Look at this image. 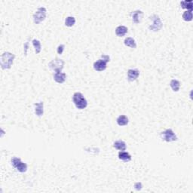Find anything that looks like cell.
Listing matches in <instances>:
<instances>
[{"mask_svg":"<svg viewBox=\"0 0 193 193\" xmlns=\"http://www.w3.org/2000/svg\"><path fill=\"white\" fill-rule=\"evenodd\" d=\"M15 55L12 53L5 51L1 56V66L3 69H8L13 64Z\"/></svg>","mask_w":193,"mask_h":193,"instance_id":"cell-1","label":"cell"},{"mask_svg":"<svg viewBox=\"0 0 193 193\" xmlns=\"http://www.w3.org/2000/svg\"><path fill=\"white\" fill-rule=\"evenodd\" d=\"M72 100L74 104L78 109H84L87 107V101L84 98V95L80 92H76L72 96Z\"/></svg>","mask_w":193,"mask_h":193,"instance_id":"cell-2","label":"cell"},{"mask_svg":"<svg viewBox=\"0 0 193 193\" xmlns=\"http://www.w3.org/2000/svg\"><path fill=\"white\" fill-rule=\"evenodd\" d=\"M110 57L109 56L106 55V54H103L101 56L100 59L96 60L93 63V69L96 71H103L106 69V65L108 62H109Z\"/></svg>","mask_w":193,"mask_h":193,"instance_id":"cell-3","label":"cell"},{"mask_svg":"<svg viewBox=\"0 0 193 193\" xmlns=\"http://www.w3.org/2000/svg\"><path fill=\"white\" fill-rule=\"evenodd\" d=\"M149 20L152 21V24L149 26V30L151 31L157 32L159 31L162 27V22L161 21V18L158 15L153 14L149 17Z\"/></svg>","mask_w":193,"mask_h":193,"instance_id":"cell-4","label":"cell"},{"mask_svg":"<svg viewBox=\"0 0 193 193\" xmlns=\"http://www.w3.org/2000/svg\"><path fill=\"white\" fill-rule=\"evenodd\" d=\"M47 10L45 7H40L33 14V21L36 24H40L46 17Z\"/></svg>","mask_w":193,"mask_h":193,"instance_id":"cell-5","label":"cell"},{"mask_svg":"<svg viewBox=\"0 0 193 193\" xmlns=\"http://www.w3.org/2000/svg\"><path fill=\"white\" fill-rule=\"evenodd\" d=\"M11 164L14 167L17 169L21 173H25L27 170V164L26 163L23 162L21 158L13 157L11 158Z\"/></svg>","mask_w":193,"mask_h":193,"instance_id":"cell-6","label":"cell"},{"mask_svg":"<svg viewBox=\"0 0 193 193\" xmlns=\"http://www.w3.org/2000/svg\"><path fill=\"white\" fill-rule=\"evenodd\" d=\"M161 137L163 140L166 142H173L177 140V137L171 129H167L161 132Z\"/></svg>","mask_w":193,"mask_h":193,"instance_id":"cell-7","label":"cell"},{"mask_svg":"<svg viewBox=\"0 0 193 193\" xmlns=\"http://www.w3.org/2000/svg\"><path fill=\"white\" fill-rule=\"evenodd\" d=\"M64 63V61L62 59L55 58L48 63V66L52 70L55 71V72H59V71H61L63 69Z\"/></svg>","mask_w":193,"mask_h":193,"instance_id":"cell-8","label":"cell"},{"mask_svg":"<svg viewBox=\"0 0 193 193\" xmlns=\"http://www.w3.org/2000/svg\"><path fill=\"white\" fill-rule=\"evenodd\" d=\"M143 17V12L140 10H136L131 13V18L134 24H140Z\"/></svg>","mask_w":193,"mask_h":193,"instance_id":"cell-9","label":"cell"},{"mask_svg":"<svg viewBox=\"0 0 193 193\" xmlns=\"http://www.w3.org/2000/svg\"><path fill=\"white\" fill-rule=\"evenodd\" d=\"M140 75V71L137 69H131L128 71V79L129 81H134Z\"/></svg>","mask_w":193,"mask_h":193,"instance_id":"cell-10","label":"cell"},{"mask_svg":"<svg viewBox=\"0 0 193 193\" xmlns=\"http://www.w3.org/2000/svg\"><path fill=\"white\" fill-rule=\"evenodd\" d=\"M66 74L64 72H62L61 71H59V72H55V73L54 74V81H57V83H63L66 81Z\"/></svg>","mask_w":193,"mask_h":193,"instance_id":"cell-11","label":"cell"},{"mask_svg":"<svg viewBox=\"0 0 193 193\" xmlns=\"http://www.w3.org/2000/svg\"><path fill=\"white\" fill-rule=\"evenodd\" d=\"M35 106V113L36 115L41 117L44 114V103L42 101L39 103H36L34 104Z\"/></svg>","mask_w":193,"mask_h":193,"instance_id":"cell-12","label":"cell"},{"mask_svg":"<svg viewBox=\"0 0 193 193\" xmlns=\"http://www.w3.org/2000/svg\"><path fill=\"white\" fill-rule=\"evenodd\" d=\"M128 27H125V26H119L115 29V34L119 37H122L128 33Z\"/></svg>","mask_w":193,"mask_h":193,"instance_id":"cell-13","label":"cell"},{"mask_svg":"<svg viewBox=\"0 0 193 193\" xmlns=\"http://www.w3.org/2000/svg\"><path fill=\"white\" fill-rule=\"evenodd\" d=\"M118 156H119V159L123 161L124 162H128V161H131V155L128 152L121 151V152H119Z\"/></svg>","mask_w":193,"mask_h":193,"instance_id":"cell-14","label":"cell"},{"mask_svg":"<svg viewBox=\"0 0 193 193\" xmlns=\"http://www.w3.org/2000/svg\"><path fill=\"white\" fill-rule=\"evenodd\" d=\"M116 122H117V124L119 125V126H125L128 124L129 122V119L127 117L126 115H119V117L116 119Z\"/></svg>","mask_w":193,"mask_h":193,"instance_id":"cell-15","label":"cell"},{"mask_svg":"<svg viewBox=\"0 0 193 193\" xmlns=\"http://www.w3.org/2000/svg\"><path fill=\"white\" fill-rule=\"evenodd\" d=\"M113 146L116 149L120 151H125V149L127 148L126 143L123 140H116L114 143V144H113Z\"/></svg>","mask_w":193,"mask_h":193,"instance_id":"cell-16","label":"cell"},{"mask_svg":"<svg viewBox=\"0 0 193 193\" xmlns=\"http://www.w3.org/2000/svg\"><path fill=\"white\" fill-rule=\"evenodd\" d=\"M124 44H125L126 46L130 47V48H137V42H136V41L131 37L126 38V39H125V41H124Z\"/></svg>","mask_w":193,"mask_h":193,"instance_id":"cell-17","label":"cell"},{"mask_svg":"<svg viewBox=\"0 0 193 193\" xmlns=\"http://www.w3.org/2000/svg\"><path fill=\"white\" fill-rule=\"evenodd\" d=\"M170 85L173 91L177 92L179 91V87H180V82L176 79H172L170 82Z\"/></svg>","mask_w":193,"mask_h":193,"instance_id":"cell-18","label":"cell"},{"mask_svg":"<svg viewBox=\"0 0 193 193\" xmlns=\"http://www.w3.org/2000/svg\"><path fill=\"white\" fill-rule=\"evenodd\" d=\"M180 5L182 8L192 10V1L191 0H185L180 2Z\"/></svg>","mask_w":193,"mask_h":193,"instance_id":"cell-19","label":"cell"},{"mask_svg":"<svg viewBox=\"0 0 193 193\" xmlns=\"http://www.w3.org/2000/svg\"><path fill=\"white\" fill-rule=\"evenodd\" d=\"M32 43H33V46L35 48V52H36V54H39L41 52V50H42V45H41L40 42L39 40H37V39H33L32 41Z\"/></svg>","mask_w":193,"mask_h":193,"instance_id":"cell-20","label":"cell"},{"mask_svg":"<svg viewBox=\"0 0 193 193\" xmlns=\"http://www.w3.org/2000/svg\"><path fill=\"white\" fill-rule=\"evenodd\" d=\"M182 18L185 21H191L192 20V10H187L182 14Z\"/></svg>","mask_w":193,"mask_h":193,"instance_id":"cell-21","label":"cell"},{"mask_svg":"<svg viewBox=\"0 0 193 193\" xmlns=\"http://www.w3.org/2000/svg\"><path fill=\"white\" fill-rule=\"evenodd\" d=\"M75 24V18L74 17L69 16L65 20V25L67 27H72Z\"/></svg>","mask_w":193,"mask_h":193,"instance_id":"cell-22","label":"cell"},{"mask_svg":"<svg viewBox=\"0 0 193 193\" xmlns=\"http://www.w3.org/2000/svg\"><path fill=\"white\" fill-rule=\"evenodd\" d=\"M64 48H65V45H60L57 48V52L58 54H63V51H64Z\"/></svg>","mask_w":193,"mask_h":193,"instance_id":"cell-23","label":"cell"},{"mask_svg":"<svg viewBox=\"0 0 193 193\" xmlns=\"http://www.w3.org/2000/svg\"><path fill=\"white\" fill-rule=\"evenodd\" d=\"M134 187L137 191H140L142 189V188H143V185H142V183L140 182H137L134 184Z\"/></svg>","mask_w":193,"mask_h":193,"instance_id":"cell-24","label":"cell"},{"mask_svg":"<svg viewBox=\"0 0 193 193\" xmlns=\"http://www.w3.org/2000/svg\"><path fill=\"white\" fill-rule=\"evenodd\" d=\"M24 54L27 55V50H28V48H29V42H26V43L24 44Z\"/></svg>","mask_w":193,"mask_h":193,"instance_id":"cell-25","label":"cell"}]
</instances>
